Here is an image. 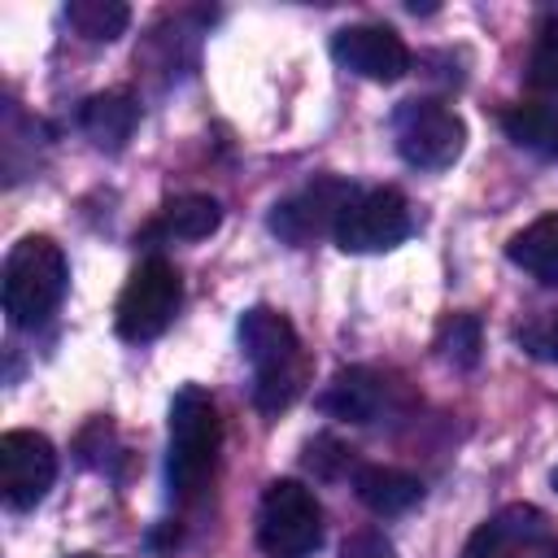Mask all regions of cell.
I'll use <instances>...</instances> for the list:
<instances>
[{
  "instance_id": "obj_1",
  "label": "cell",
  "mask_w": 558,
  "mask_h": 558,
  "mask_svg": "<svg viewBox=\"0 0 558 558\" xmlns=\"http://www.w3.org/2000/svg\"><path fill=\"white\" fill-rule=\"evenodd\" d=\"M240 349H244V357L253 366V401H257V410H266V414L288 410L301 397L305 379H310V357H305V349L296 340V327L275 310L253 305L240 318Z\"/></svg>"
},
{
  "instance_id": "obj_2",
  "label": "cell",
  "mask_w": 558,
  "mask_h": 558,
  "mask_svg": "<svg viewBox=\"0 0 558 558\" xmlns=\"http://www.w3.org/2000/svg\"><path fill=\"white\" fill-rule=\"evenodd\" d=\"M222 423L214 410V397L196 384L179 388L170 401V453H166V480L174 501H196L218 466Z\"/></svg>"
},
{
  "instance_id": "obj_3",
  "label": "cell",
  "mask_w": 558,
  "mask_h": 558,
  "mask_svg": "<svg viewBox=\"0 0 558 558\" xmlns=\"http://www.w3.org/2000/svg\"><path fill=\"white\" fill-rule=\"evenodd\" d=\"M65 253L48 235H26L9 248L4 275H0V301L13 327H39L65 296Z\"/></svg>"
},
{
  "instance_id": "obj_4",
  "label": "cell",
  "mask_w": 558,
  "mask_h": 558,
  "mask_svg": "<svg viewBox=\"0 0 558 558\" xmlns=\"http://www.w3.org/2000/svg\"><path fill=\"white\" fill-rule=\"evenodd\" d=\"M257 545L266 558H310L323 545V506L301 480H275L262 493Z\"/></svg>"
},
{
  "instance_id": "obj_5",
  "label": "cell",
  "mask_w": 558,
  "mask_h": 558,
  "mask_svg": "<svg viewBox=\"0 0 558 558\" xmlns=\"http://www.w3.org/2000/svg\"><path fill=\"white\" fill-rule=\"evenodd\" d=\"M179 301H183V283H179V270L166 262V257H144L122 296H118V310H113V323H118V336L122 340H157L174 314H179Z\"/></svg>"
},
{
  "instance_id": "obj_6",
  "label": "cell",
  "mask_w": 558,
  "mask_h": 558,
  "mask_svg": "<svg viewBox=\"0 0 558 558\" xmlns=\"http://www.w3.org/2000/svg\"><path fill=\"white\" fill-rule=\"evenodd\" d=\"M392 140L414 170H445L462 157L466 126L445 100L414 96L392 113Z\"/></svg>"
},
{
  "instance_id": "obj_7",
  "label": "cell",
  "mask_w": 558,
  "mask_h": 558,
  "mask_svg": "<svg viewBox=\"0 0 558 558\" xmlns=\"http://www.w3.org/2000/svg\"><path fill=\"white\" fill-rule=\"evenodd\" d=\"M414 218L397 187H371L349 201V209L336 222V244L344 253H384L410 235Z\"/></svg>"
},
{
  "instance_id": "obj_8",
  "label": "cell",
  "mask_w": 558,
  "mask_h": 558,
  "mask_svg": "<svg viewBox=\"0 0 558 558\" xmlns=\"http://www.w3.org/2000/svg\"><path fill=\"white\" fill-rule=\"evenodd\" d=\"M57 480V449L39 432H4L0 436V497L9 510H35Z\"/></svg>"
},
{
  "instance_id": "obj_9",
  "label": "cell",
  "mask_w": 558,
  "mask_h": 558,
  "mask_svg": "<svg viewBox=\"0 0 558 558\" xmlns=\"http://www.w3.org/2000/svg\"><path fill=\"white\" fill-rule=\"evenodd\" d=\"M353 196H357L353 183H344V179H336V174H323V179L296 187L288 201L275 205L270 231H275L279 240L296 244V248L310 244V240H318V235H327V231L336 235V222H340V214L349 209Z\"/></svg>"
},
{
  "instance_id": "obj_10",
  "label": "cell",
  "mask_w": 558,
  "mask_h": 558,
  "mask_svg": "<svg viewBox=\"0 0 558 558\" xmlns=\"http://www.w3.org/2000/svg\"><path fill=\"white\" fill-rule=\"evenodd\" d=\"M462 558H558V532L536 506H506L475 527Z\"/></svg>"
},
{
  "instance_id": "obj_11",
  "label": "cell",
  "mask_w": 558,
  "mask_h": 558,
  "mask_svg": "<svg viewBox=\"0 0 558 558\" xmlns=\"http://www.w3.org/2000/svg\"><path fill=\"white\" fill-rule=\"evenodd\" d=\"M331 57H336L349 74L371 78V83H397V78L410 70V48H405V39H401L392 26H375V22L336 31Z\"/></svg>"
},
{
  "instance_id": "obj_12",
  "label": "cell",
  "mask_w": 558,
  "mask_h": 558,
  "mask_svg": "<svg viewBox=\"0 0 558 558\" xmlns=\"http://www.w3.org/2000/svg\"><path fill=\"white\" fill-rule=\"evenodd\" d=\"M78 126H83V135H87L96 148L118 153V148L135 135V126H140V105H135L131 92H96V96L83 100Z\"/></svg>"
},
{
  "instance_id": "obj_13",
  "label": "cell",
  "mask_w": 558,
  "mask_h": 558,
  "mask_svg": "<svg viewBox=\"0 0 558 558\" xmlns=\"http://www.w3.org/2000/svg\"><path fill=\"white\" fill-rule=\"evenodd\" d=\"M384 401H388V388H384V379H379L375 371H366V366L340 371V375L327 384V392L318 397V405H323L327 414L344 418V423H375L379 410H384Z\"/></svg>"
},
{
  "instance_id": "obj_14",
  "label": "cell",
  "mask_w": 558,
  "mask_h": 558,
  "mask_svg": "<svg viewBox=\"0 0 558 558\" xmlns=\"http://www.w3.org/2000/svg\"><path fill=\"white\" fill-rule=\"evenodd\" d=\"M510 262L519 270H527L536 283L558 288V214H545L536 222H527L519 235H510L506 244Z\"/></svg>"
},
{
  "instance_id": "obj_15",
  "label": "cell",
  "mask_w": 558,
  "mask_h": 558,
  "mask_svg": "<svg viewBox=\"0 0 558 558\" xmlns=\"http://www.w3.org/2000/svg\"><path fill=\"white\" fill-rule=\"evenodd\" d=\"M353 488H357V501L375 514H401L423 497L418 475H410L401 466H362L353 475Z\"/></svg>"
},
{
  "instance_id": "obj_16",
  "label": "cell",
  "mask_w": 558,
  "mask_h": 558,
  "mask_svg": "<svg viewBox=\"0 0 558 558\" xmlns=\"http://www.w3.org/2000/svg\"><path fill=\"white\" fill-rule=\"evenodd\" d=\"M501 131H506L519 148H527V153H536V157H558V109L545 105V100L510 105V109L501 113Z\"/></svg>"
},
{
  "instance_id": "obj_17",
  "label": "cell",
  "mask_w": 558,
  "mask_h": 558,
  "mask_svg": "<svg viewBox=\"0 0 558 558\" xmlns=\"http://www.w3.org/2000/svg\"><path fill=\"white\" fill-rule=\"evenodd\" d=\"M65 22H70L83 39L109 44V39H118V35L126 31L131 9H126L122 0H70V4H65Z\"/></svg>"
},
{
  "instance_id": "obj_18",
  "label": "cell",
  "mask_w": 558,
  "mask_h": 558,
  "mask_svg": "<svg viewBox=\"0 0 558 558\" xmlns=\"http://www.w3.org/2000/svg\"><path fill=\"white\" fill-rule=\"evenodd\" d=\"M218 222H222V209H218L214 196H179L161 209L157 227L174 240H205V235L218 231Z\"/></svg>"
},
{
  "instance_id": "obj_19",
  "label": "cell",
  "mask_w": 558,
  "mask_h": 558,
  "mask_svg": "<svg viewBox=\"0 0 558 558\" xmlns=\"http://www.w3.org/2000/svg\"><path fill=\"white\" fill-rule=\"evenodd\" d=\"M527 83H532L536 92L558 96V17H545V22L536 26L532 57H527Z\"/></svg>"
},
{
  "instance_id": "obj_20",
  "label": "cell",
  "mask_w": 558,
  "mask_h": 558,
  "mask_svg": "<svg viewBox=\"0 0 558 558\" xmlns=\"http://www.w3.org/2000/svg\"><path fill=\"white\" fill-rule=\"evenodd\" d=\"M440 349H445V357L453 366H475L480 362V323L471 314L453 318L449 331H445V340H440Z\"/></svg>"
},
{
  "instance_id": "obj_21",
  "label": "cell",
  "mask_w": 558,
  "mask_h": 558,
  "mask_svg": "<svg viewBox=\"0 0 558 558\" xmlns=\"http://www.w3.org/2000/svg\"><path fill=\"white\" fill-rule=\"evenodd\" d=\"M519 344H523L532 357H541V362H558V310L536 314V318L519 331Z\"/></svg>"
},
{
  "instance_id": "obj_22",
  "label": "cell",
  "mask_w": 558,
  "mask_h": 558,
  "mask_svg": "<svg viewBox=\"0 0 558 558\" xmlns=\"http://www.w3.org/2000/svg\"><path fill=\"white\" fill-rule=\"evenodd\" d=\"M340 558H397V545H392L384 532L362 527V532H349V536H344Z\"/></svg>"
},
{
  "instance_id": "obj_23",
  "label": "cell",
  "mask_w": 558,
  "mask_h": 558,
  "mask_svg": "<svg viewBox=\"0 0 558 558\" xmlns=\"http://www.w3.org/2000/svg\"><path fill=\"white\" fill-rule=\"evenodd\" d=\"M549 484H554V488H558V466H554V475H549Z\"/></svg>"
},
{
  "instance_id": "obj_24",
  "label": "cell",
  "mask_w": 558,
  "mask_h": 558,
  "mask_svg": "<svg viewBox=\"0 0 558 558\" xmlns=\"http://www.w3.org/2000/svg\"><path fill=\"white\" fill-rule=\"evenodd\" d=\"M74 558H92V554H74Z\"/></svg>"
}]
</instances>
